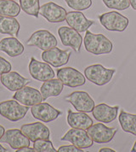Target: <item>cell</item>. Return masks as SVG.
I'll return each instance as SVG.
<instances>
[{
  "label": "cell",
  "instance_id": "cell-1",
  "mask_svg": "<svg viewBox=\"0 0 136 152\" xmlns=\"http://www.w3.org/2000/svg\"><path fill=\"white\" fill-rule=\"evenodd\" d=\"M83 43L85 50L93 55L109 54L113 50V44L108 38L101 34H93L88 30L86 31Z\"/></svg>",
  "mask_w": 136,
  "mask_h": 152
},
{
  "label": "cell",
  "instance_id": "cell-2",
  "mask_svg": "<svg viewBox=\"0 0 136 152\" xmlns=\"http://www.w3.org/2000/svg\"><path fill=\"white\" fill-rule=\"evenodd\" d=\"M116 73V69H106L101 64H93L84 69V76L88 81L96 86L108 84Z\"/></svg>",
  "mask_w": 136,
  "mask_h": 152
},
{
  "label": "cell",
  "instance_id": "cell-3",
  "mask_svg": "<svg viewBox=\"0 0 136 152\" xmlns=\"http://www.w3.org/2000/svg\"><path fill=\"white\" fill-rule=\"evenodd\" d=\"M29 107L16 100H7L0 103V115L7 120L16 122L25 117Z\"/></svg>",
  "mask_w": 136,
  "mask_h": 152
},
{
  "label": "cell",
  "instance_id": "cell-4",
  "mask_svg": "<svg viewBox=\"0 0 136 152\" xmlns=\"http://www.w3.org/2000/svg\"><path fill=\"white\" fill-rule=\"evenodd\" d=\"M100 22L104 28L112 32H123L128 28L129 20L116 11H110L99 16Z\"/></svg>",
  "mask_w": 136,
  "mask_h": 152
},
{
  "label": "cell",
  "instance_id": "cell-5",
  "mask_svg": "<svg viewBox=\"0 0 136 152\" xmlns=\"http://www.w3.org/2000/svg\"><path fill=\"white\" fill-rule=\"evenodd\" d=\"M58 42L53 34L48 30H38L34 32L27 41L28 46H33L43 51L56 47Z\"/></svg>",
  "mask_w": 136,
  "mask_h": 152
},
{
  "label": "cell",
  "instance_id": "cell-6",
  "mask_svg": "<svg viewBox=\"0 0 136 152\" xmlns=\"http://www.w3.org/2000/svg\"><path fill=\"white\" fill-rule=\"evenodd\" d=\"M65 100L70 103L75 110L84 113H90L95 108V101L86 91H77L65 97Z\"/></svg>",
  "mask_w": 136,
  "mask_h": 152
},
{
  "label": "cell",
  "instance_id": "cell-7",
  "mask_svg": "<svg viewBox=\"0 0 136 152\" xmlns=\"http://www.w3.org/2000/svg\"><path fill=\"white\" fill-rule=\"evenodd\" d=\"M88 135L97 144L110 143L117 132L116 127H108L102 122L93 124L87 129Z\"/></svg>",
  "mask_w": 136,
  "mask_h": 152
},
{
  "label": "cell",
  "instance_id": "cell-8",
  "mask_svg": "<svg viewBox=\"0 0 136 152\" xmlns=\"http://www.w3.org/2000/svg\"><path fill=\"white\" fill-rule=\"evenodd\" d=\"M57 78L63 83L64 86L69 87H78L86 83L85 76L72 67H66L57 70Z\"/></svg>",
  "mask_w": 136,
  "mask_h": 152
},
{
  "label": "cell",
  "instance_id": "cell-9",
  "mask_svg": "<svg viewBox=\"0 0 136 152\" xmlns=\"http://www.w3.org/2000/svg\"><path fill=\"white\" fill-rule=\"evenodd\" d=\"M29 73L34 80L38 81H47L54 79V71L47 62H42L36 60L34 57L31 58L29 62Z\"/></svg>",
  "mask_w": 136,
  "mask_h": 152
},
{
  "label": "cell",
  "instance_id": "cell-10",
  "mask_svg": "<svg viewBox=\"0 0 136 152\" xmlns=\"http://www.w3.org/2000/svg\"><path fill=\"white\" fill-rule=\"evenodd\" d=\"M61 141H67L80 149H88L94 145V141L83 129L72 128L61 138Z\"/></svg>",
  "mask_w": 136,
  "mask_h": 152
},
{
  "label": "cell",
  "instance_id": "cell-11",
  "mask_svg": "<svg viewBox=\"0 0 136 152\" xmlns=\"http://www.w3.org/2000/svg\"><path fill=\"white\" fill-rule=\"evenodd\" d=\"M39 14L48 22L58 23L66 20L67 12L66 9L56 4L54 2H48L41 6L39 9Z\"/></svg>",
  "mask_w": 136,
  "mask_h": 152
},
{
  "label": "cell",
  "instance_id": "cell-12",
  "mask_svg": "<svg viewBox=\"0 0 136 152\" xmlns=\"http://www.w3.org/2000/svg\"><path fill=\"white\" fill-rule=\"evenodd\" d=\"M71 54L72 52L69 50H63L57 47H54L50 50L43 51L41 57L43 62L52 65L54 68H59L67 63Z\"/></svg>",
  "mask_w": 136,
  "mask_h": 152
},
{
  "label": "cell",
  "instance_id": "cell-13",
  "mask_svg": "<svg viewBox=\"0 0 136 152\" xmlns=\"http://www.w3.org/2000/svg\"><path fill=\"white\" fill-rule=\"evenodd\" d=\"M58 34L64 46L71 47L76 52H80L82 38L77 30L72 28L61 27L58 29Z\"/></svg>",
  "mask_w": 136,
  "mask_h": 152
},
{
  "label": "cell",
  "instance_id": "cell-14",
  "mask_svg": "<svg viewBox=\"0 0 136 152\" xmlns=\"http://www.w3.org/2000/svg\"><path fill=\"white\" fill-rule=\"evenodd\" d=\"M31 113L35 119L45 123L55 121L61 115V111L48 103H40L32 106Z\"/></svg>",
  "mask_w": 136,
  "mask_h": 152
},
{
  "label": "cell",
  "instance_id": "cell-15",
  "mask_svg": "<svg viewBox=\"0 0 136 152\" xmlns=\"http://www.w3.org/2000/svg\"><path fill=\"white\" fill-rule=\"evenodd\" d=\"M13 99L28 107L40 104L43 100L40 91L30 86H24L20 90L16 91L13 96Z\"/></svg>",
  "mask_w": 136,
  "mask_h": 152
},
{
  "label": "cell",
  "instance_id": "cell-16",
  "mask_svg": "<svg viewBox=\"0 0 136 152\" xmlns=\"http://www.w3.org/2000/svg\"><path fill=\"white\" fill-rule=\"evenodd\" d=\"M1 143L8 144L13 150H18L22 147L30 146V139L19 129H9L4 132L0 138Z\"/></svg>",
  "mask_w": 136,
  "mask_h": 152
},
{
  "label": "cell",
  "instance_id": "cell-17",
  "mask_svg": "<svg viewBox=\"0 0 136 152\" xmlns=\"http://www.w3.org/2000/svg\"><path fill=\"white\" fill-rule=\"evenodd\" d=\"M20 130L32 142L38 139H49L50 137V131L48 127L41 122L22 125Z\"/></svg>",
  "mask_w": 136,
  "mask_h": 152
},
{
  "label": "cell",
  "instance_id": "cell-18",
  "mask_svg": "<svg viewBox=\"0 0 136 152\" xmlns=\"http://www.w3.org/2000/svg\"><path fill=\"white\" fill-rule=\"evenodd\" d=\"M119 106H109L106 103H101L95 106L92 111L93 116L99 122L111 123L117 117Z\"/></svg>",
  "mask_w": 136,
  "mask_h": 152
},
{
  "label": "cell",
  "instance_id": "cell-19",
  "mask_svg": "<svg viewBox=\"0 0 136 152\" xmlns=\"http://www.w3.org/2000/svg\"><path fill=\"white\" fill-rule=\"evenodd\" d=\"M0 81L4 86L10 91L20 90L31 82L29 79L20 75L17 72H8L0 75Z\"/></svg>",
  "mask_w": 136,
  "mask_h": 152
},
{
  "label": "cell",
  "instance_id": "cell-20",
  "mask_svg": "<svg viewBox=\"0 0 136 152\" xmlns=\"http://www.w3.org/2000/svg\"><path fill=\"white\" fill-rule=\"evenodd\" d=\"M66 21L70 28L77 30L78 33L86 32L93 24H95V21L87 19L84 15L77 10L68 12L66 16Z\"/></svg>",
  "mask_w": 136,
  "mask_h": 152
},
{
  "label": "cell",
  "instance_id": "cell-21",
  "mask_svg": "<svg viewBox=\"0 0 136 152\" xmlns=\"http://www.w3.org/2000/svg\"><path fill=\"white\" fill-rule=\"evenodd\" d=\"M67 123L72 128L87 130L94 122L92 118L84 112H72V110H68Z\"/></svg>",
  "mask_w": 136,
  "mask_h": 152
},
{
  "label": "cell",
  "instance_id": "cell-22",
  "mask_svg": "<svg viewBox=\"0 0 136 152\" xmlns=\"http://www.w3.org/2000/svg\"><path fill=\"white\" fill-rule=\"evenodd\" d=\"M24 45L16 38L9 37L0 40V50L5 52L10 57L19 56L24 52Z\"/></svg>",
  "mask_w": 136,
  "mask_h": 152
},
{
  "label": "cell",
  "instance_id": "cell-23",
  "mask_svg": "<svg viewBox=\"0 0 136 152\" xmlns=\"http://www.w3.org/2000/svg\"><path fill=\"white\" fill-rule=\"evenodd\" d=\"M64 89V85L59 79H51L41 86L40 92L43 100L51 97H58Z\"/></svg>",
  "mask_w": 136,
  "mask_h": 152
},
{
  "label": "cell",
  "instance_id": "cell-24",
  "mask_svg": "<svg viewBox=\"0 0 136 152\" xmlns=\"http://www.w3.org/2000/svg\"><path fill=\"white\" fill-rule=\"evenodd\" d=\"M20 31V23L12 16L0 15V34L18 36Z\"/></svg>",
  "mask_w": 136,
  "mask_h": 152
},
{
  "label": "cell",
  "instance_id": "cell-25",
  "mask_svg": "<svg viewBox=\"0 0 136 152\" xmlns=\"http://www.w3.org/2000/svg\"><path fill=\"white\" fill-rule=\"evenodd\" d=\"M118 121L123 131L136 136V115L122 110L118 116Z\"/></svg>",
  "mask_w": 136,
  "mask_h": 152
},
{
  "label": "cell",
  "instance_id": "cell-26",
  "mask_svg": "<svg viewBox=\"0 0 136 152\" xmlns=\"http://www.w3.org/2000/svg\"><path fill=\"white\" fill-rule=\"evenodd\" d=\"M20 12V6L13 0H0V15L16 17Z\"/></svg>",
  "mask_w": 136,
  "mask_h": 152
},
{
  "label": "cell",
  "instance_id": "cell-27",
  "mask_svg": "<svg viewBox=\"0 0 136 152\" xmlns=\"http://www.w3.org/2000/svg\"><path fill=\"white\" fill-rule=\"evenodd\" d=\"M20 9L29 15L38 18L39 14V0H19Z\"/></svg>",
  "mask_w": 136,
  "mask_h": 152
},
{
  "label": "cell",
  "instance_id": "cell-28",
  "mask_svg": "<svg viewBox=\"0 0 136 152\" xmlns=\"http://www.w3.org/2000/svg\"><path fill=\"white\" fill-rule=\"evenodd\" d=\"M33 148L36 152H56L52 142L49 139H38L33 142Z\"/></svg>",
  "mask_w": 136,
  "mask_h": 152
},
{
  "label": "cell",
  "instance_id": "cell-29",
  "mask_svg": "<svg viewBox=\"0 0 136 152\" xmlns=\"http://www.w3.org/2000/svg\"><path fill=\"white\" fill-rule=\"evenodd\" d=\"M104 4L109 9L116 10H125L130 7L129 0H102Z\"/></svg>",
  "mask_w": 136,
  "mask_h": 152
},
{
  "label": "cell",
  "instance_id": "cell-30",
  "mask_svg": "<svg viewBox=\"0 0 136 152\" xmlns=\"http://www.w3.org/2000/svg\"><path fill=\"white\" fill-rule=\"evenodd\" d=\"M70 8L81 11L88 10L92 6V0H65Z\"/></svg>",
  "mask_w": 136,
  "mask_h": 152
},
{
  "label": "cell",
  "instance_id": "cell-31",
  "mask_svg": "<svg viewBox=\"0 0 136 152\" xmlns=\"http://www.w3.org/2000/svg\"><path fill=\"white\" fill-rule=\"evenodd\" d=\"M11 69H12V66L10 62H8L4 57L0 56V75L8 72H10Z\"/></svg>",
  "mask_w": 136,
  "mask_h": 152
},
{
  "label": "cell",
  "instance_id": "cell-32",
  "mask_svg": "<svg viewBox=\"0 0 136 152\" xmlns=\"http://www.w3.org/2000/svg\"><path fill=\"white\" fill-rule=\"evenodd\" d=\"M57 151L59 152H83V151H82V149L75 146V145H62L61 146Z\"/></svg>",
  "mask_w": 136,
  "mask_h": 152
},
{
  "label": "cell",
  "instance_id": "cell-33",
  "mask_svg": "<svg viewBox=\"0 0 136 152\" xmlns=\"http://www.w3.org/2000/svg\"><path fill=\"white\" fill-rule=\"evenodd\" d=\"M17 152H35L36 151L34 150V148H31L30 146H27V147H22L18 150H16Z\"/></svg>",
  "mask_w": 136,
  "mask_h": 152
},
{
  "label": "cell",
  "instance_id": "cell-34",
  "mask_svg": "<svg viewBox=\"0 0 136 152\" xmlns=\"http://www.w3.org/2000/svg\"><path fill=\"white\" fill-rule=\"evenodd\" d=\"M99 151L100 152H115L116 151L112 150V149H110V148H101Z\"/></svg>",
  "mask_w": 136,
  "mask_h": 152
},
{
  "label": "cell",
  "instance_id": "cell-35",
  "mask_svg": "<svg viewBox=\"0 0 136 152\" xmlns=\"http://www.w3.org/2000/svg\"><path fill=\"white\" fill-rule=\"evenodd\" d=\"M129 3H130L131 7L136 10V0H129Z\"/></svg>",
  "mask_w": 136,
  "mask_h": 152
},
{
  "label": "cell",
  "instance_id": "cell-36",
  "mask_svg": "<svg viewBox=\"0 0 136 152\" xmlns=\"http://www.w3.org/2000/svg\"><path fill=\"white\" fill-rule=\"evenodd\" d=\"M4 126H2L1 125H0V138L3 137V135H4Z\"/></svg>",
  "mask_w": 136,
  "mask_h": 152
},
{
  "label": "cell",
  "instance_id": "cell-37",
  "mask_svg": "<svg viewBox=\"0 0 136 152\" xmlns=\"http://www.w3.org/2000/svg\"><path fill=\"white\" fill-rule=\"evenodd\" d=\"M6 149L2 145H0V152H6Z\"/></svg>",
  "mask_w": 136,
  "mask_h": 152
},
{
  "label": "cell",
  "instance_id": "cell-38",
  "mask_svg": "<svg viewBox=\"0 0 136 152\" xmlns=\"http://www.w3.org/2000/svg\"><path fill=\"white\" fill-rule=\"evenodd\" d=\"M131 151H132V152H136V141L135 142V144H134V146H133V148H132Z\"/></svg>",
  "mask_w": 136,
  "mask_h": 152
},
{
  "label": "cell",
  "instance_id": "cell-39",
  "mask_svg": "<svg viewBox=\"0 0 136 152\" xmlns=\"http://www.w3.org/2000/svg\"><path fill=\"white\" fill-rule=\"evenodd\" d=\"M13 1H15V2H16V1H17V0H13Z\"/></svg>",
  "mask_w": 136,
  "mask_h": 152
}]
</instances>
